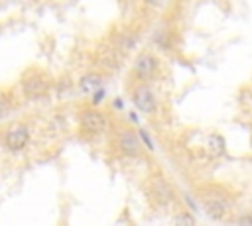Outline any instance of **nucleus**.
I'll return each mask as SVG.
<instances>
[{
	"mask_svg": "<svg viewBox=\"0 0 252 226\" xmlns=\"http://www.w3.org/2000/svg\"><path fill=\"white\" fill-rule=\"evenodd\" d=\"M148 6H154V8H159V6H163L165 4V0H144Z\"/></svg>",
	"mask_w": 252,
	"mask_h": 226,
	"instance_id": "13",
	"label": "nucleus"
},
{
	"mask_svg": "<svg viewBox=\"0 0 252 226\" xmlns=\"http://www.w3.org/2000/svg\"><path fill=\"white\" fill-rule=\"evenodd\" d=\"M173 220H175V222H187V224H193V222H195V218L189 216V214H179V216H175Z\"/></svg>",
	"mask_w": 252,
	"mask_h": 226,
	"instance_id": "11",
	"label": "nucleus"
},
{
	"mask_svg": "<svg viewBox=\"0 0 252 226\" xmlns=\"http://www.w3.org/2000/svg\"><path fill=\"white\" fill-rule=\"evenodd\" d=\"M116 147L126 157H138L140 155V149H142L138 136L132 130H128V128L126 130H120L116 134Z\"/></svg>",
	"mask_w": 252,
	"mask_h": 226,
	"instance_id": "4",
	"label": "nucleus"
},
{
	"mask_svg": "<svg viewBox=\"0 0 252 226\" xmlns=\"http://www.w3.org/2000/svg\"><path fill=\"white\" fill-rule=\"evenodd\" d=\"M209 151L213 155H220L224 151V141H222L220 136H211L209 138Z\"/></svg>",
	"mask_w": 252,
	"mask_h": 226,
	"instance_id": "9",
	"label": "nucleus"
},
{
	"mask_svg": "<svg viewBox=\"0 0 252 226\" xmlns=\"http://www.w3.org/2000/svg\"><path fill=\"white\" fill-rule=\"evenodd\" d=\"M203 208H205L207 216L213 218V220H220L224 216V212H226V204L220 198H215V197L203 198Z\"/></svg>",
	"mask_w": 252,
	"mask_h": 226,
	"instance_id": "7",
	"label": "nucleus"
},
{
	"mask_svg": "<svg viewBox=\"0 0 252 226\" xmlns=\"http://www.w3.org/2000/svg\"><path fill=\"white\" fill-rule=\"evenodd\" d=\"M81 128L87 134H91V136H98V134L106 132L108 122H106V116L102 112L89 108V110H83L81 112Z\"/></svg>",
	"mask_w": 252,
	"mask_h": 226,
	"instance_id": "2",
	"label": "nucleus"
},
{
	"mask_svg": "<svg viewBox=\"0 0 252 226\" xmlns=\"http://www.w3.org/2000/svg\"><path fill=\"white\" fill-rule=\"evenodd\" d=\"M79 85H81V88L85 90V92H94V90H100V85H102V79L98 77V75H85L81 81H79Z\"/></svg>",
	"mask_w": 252,
	"mask_h": 226,
	"instance_id": "8",
	"label": "nucleus"
},
{
	"mask_svg": "<svg viewBox=\"0 0 252 226\" xmlns=\"http://www.w3.org/2000/svg\"><path fill=\"white\" fill-rule=\"evenodd\" d=\"M8 106H10V98H8V94H0V114H4V112L8 110Z\"/></svg>",
	"mask_w": 252,
	"mask_h": 226,
	"instance_id": "10",
	"label": "nucleus"
},
{
	"mask_svg": "<svg viewBox=\"0 0 252 226\" xmlns=\"http://www.w3.org/2000/svg\"><path fill=\"white\" fill-rule=\"evenodd\" d=\"M140 138H142V141L146 143V147H148V149H154V143H152V140L148 138V134H146L144 130H140Z\"/></svg>",
	"mask_w": 252,
	"mask_h": 226,
	"instance_id": "12",
	"label": "nucleus"
},
{
	"mask_svg": "<svg viewBox=\"0 0 252 226\" xmlns=\"http://www.w3.org/2000/svg\"><path fill=\"white\" fill-rule=\"evenodd\" d=\"M246 222H250V224H252V212L248 214V218H246Z\"/></svg>",
	"mask_w": 252,
	"mask_h": 226,
	"instance_id": "14",
	"label": "nucleus"
},
{
	"mask_svg": "<svg viewBox=\"0 0 252 226\" xmlns=\"http://www.w3.org/2000/svg\"><path fill=\"white\" fill-rule=\"evenodd\" d=\"M30 141V130L24 124H12L4 134V145L10 151H20Z\"/></svg>",
	"mask_w": 252,
	"mask_h": 226,
	"instance_id": "3",
	"label": "nucleus"
},
{
	"mask_svg": "<svg viewBox=\"0 0 252 226\" xmlns=\"http://www.w3.org/2000/svg\"><path fill=\"white\" fill-rule=\"evenodd\" d=\"M158 71V59L150 53H142L136 57L134 61V75L140 79V81H148L156 75Z\"/></svg>",
	"mask_w": 252,
	"mask_h": 226,
	"instance_id": "5",
	"label": "nucleus"
},
{
	"mask_svg": "<svg viewBox=\"0 0 252 226\" xmlns=\"http://www.w3.org/2000/svg\"><path fill=\"white\" fill-rule=\"evenodd\" d=\"M132 100H134V104H136L138 110H142V112H146V114L156 112V96H154V92H152L148 86H142V85H140V86L134 90Z\"/></svg>",
	"mask_w": 252,
	"mask_h": 226,
	"instance_id": "6",
	"label": "nucleus"
},
{
	"mask_svg": "<svg viewBox=\"0 0 252 226\" xmlns=\"http://www.w3.org/2000/svg\"><path fill=\"white\" fill-rule=\"evenodd\" d=\"M22 90H24V96L26 98H37V96H43L47 90H49V81L45 79V75L33 71V73H28L24 79H22Z\"/></svg>",
	"mask_w": 252,
	"mask_h": 226,
	"instance_id": "1",
	"label": "nucleus"
}]
</instances>
